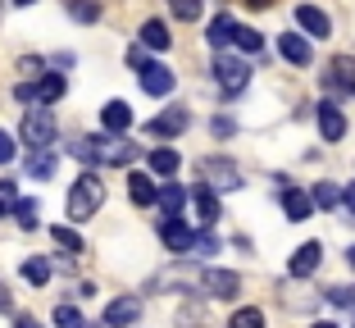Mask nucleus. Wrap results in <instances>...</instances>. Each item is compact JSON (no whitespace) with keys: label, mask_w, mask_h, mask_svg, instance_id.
Segmentation results:
<instances>
[{"label":"nucleus","mask_w":355,"mask_h":328,"mask_svg":"<svg viewBox=\"0 0 355 328\" xmlns=\"http://www.w3.org/2000/svg\"><path fill=\"white\" fill-rule=\"evenodd\" d=\"M73 155L83 159V164H132L137 146H132V141H123L119 132H110V137H78Z\"/></svg>","instance_id":"obj_1"},{"label":"nucleus","mask_w":355,"mask_h":328,"mask_svg":"<svg viewBox=\"0 0 355 328\" xmlns=\"http://www.w3.org/2000/svg\"><path fill=\"white\" fill-rule=\"evenodd\" d=\"M105 205V182L96 178V173H83V178L73 182V191H69V219H92L96 210Z\"/></svg>","instance_id":"obj_2"},{"label":"nucleus","mask_w":355,"mask_h":328,"mask_svg":"<svg viewBox=\"0 0 355 328\" xmlns=\"http://www.w3.org/2000/svg\"><path fill=\"white\" fill-rule=\"evenodd\" d=\"M23 141H28L32 150H42V146H51V141H55V114L46 105H37V110L23 114Z\"/></svg>","instance_id":"obj_3"},{"label":"nucleus","mask_w":355,"mask_h":328,"mask_svg":"<svg viewBox=\"0 0 355 328\" xmlns=\"http://www.w3.org/2000/svg\"><path fill=\"white\" fill-rule=\"evenodd\" d=\"M200 178H205L209 187H219V191H232V187H241V173H237V164H232V159H219V155L200 159Z\"/></svg>","instance_id":"obj_4"},{"label":"nucleus","mask_w":355,"mask_h":328,"mask_svg":"<svg viewBox=\"0 0 355 328\" xmlns=\"http://www.w3.org/2000/svg\"><path fill=\"white\" fill-rule=\"evenodd\" d=\"M214 78H219V87H223L228 96H237L241 87L251 83V69H246L237 55H219V60H214Z\"/></svg>","instance_id":"obj_5"},{"label":"nucleus","mask_w":355,"mask_h":328,"mask_svg":"<svg viewBox=\"0 0 355 328\" xmlns=\"http://www.w3.org/2000/svg\"><path fill=\"white\" fill-rule=\"evenodd\" d=\"M137 74H141V87H146V96H168V92H173V69H164V64L141 60V64H137Z\"/></svg>","instance_id":"obj_6"},{"label":"nucleus","mask_w":355,"mask_h":328,"mask_svg":"<svg viewBox=\"0 0 355 328\" xmlns=\"http://www.w3.org/2000/svg\"><path fill=\"white\" fill-rule=\"evenodd\" d=\"M200 287H205L209 297L228 301V297H237V292H241V278L232 274V269H205V274H200Z\"/></svg>","instance_id":"obj_7"},{"label":"nucleus","mask_w":355,"mask_h":328,"mask_svg":"<svg viewBox=\"0 0 355 328\" xmlns=\"http://www.w3.org/2000/svg\"><path fill=\"white\" fill-rule=\"evenodd\" d=\"M187 123H191L187 110H164V114H155L146 123V132L150 137H178V132H187Z\"/></svg>","instance_id":"obj_8"},{"label":"nucleus","mask_w":355,"mask_h":328,"mask_svg":"<svg viewBox=\"0 0 355 328\" xmlns=\"http://www.w3.org/2000/svg\"><path fill=\"white\" fill-rule=\"evenodd\" d=\"M278 51H282V60L296 64V69H305V64L314 60V46L305 42L301 32H282V37H278Z\"/></svg>","instance_id":"obj_9"},{"label":"nucleus","mask_w":355,"mask_h":328,"mask_svg":"<svg viewBox=\"0 0 355 328\" xmlns=\"http://www.w3.org/2000/svg\"><path fill=\"white\" fill-rule=\"evenodd\" d=\"M137 319H141V301L137 297H119V301L105 306V324L110 328H128V324H137Z\"/></svg>","instance_id":"obj_10"},{"label":"nucleus","mask_w":355,"mask_h":328,"mask_svg":"<svg viewBox=\"0 0 355 328\" xmlns=\"http://www.w3.org/2000/svg\"><path fill=\"white\" fill-rule=\"evenodd\" d=\"M159 237H164L168 251H191V246H196V233H191V228H187L182 219H178V214L159 223Z\"/></svg>","instance_id":"obj_11"},{"label":"nucleus","mask_w":355,"mask_h":328,"mask_svg":"<svg viewBox=\"0 0 355 328\" xmlns=\"http://www.w3.org/2000/svg\"><path fill=\"white\" fill-rule=\"evenodd\" d=\"M319 132H324V141H342L346 137V114L333 105V101L319 105Z\"/></svg>","instance_id":"obj_12"},{"label":"nucleus","mask_w":355,"mask_h":328,"mask_svg":"<svg viewBox=\"0 0 355 328\" xmlns=\"http://www.w3.org/2000/svg\"><path fill=\"white\" fill-rule=\"evenodd\" d=\"M328 87L355 96V55H337V60H333V69H328Z\"/></svg>","instance_id":"obj_13"},{"label":"nucleus","mask_w":355,"mask_h":328,"mask_svg":"<svg viewBox=\"0 0 355 328\" xmlns=\"http://www.w3.org/2000/svg\"><path fill=\"white\" fill-rule=\"evenodd\" d=\"M296 23H301L310 37H319V42H324L328 32H333V23H328V14L319 10V5H296Z\"/></svg>","instance_id":"obj_14"},{"label":"nucleus","mask_w":355,"mask_h":328,"mask_svg":"<svg viewBox=\"0 0 355 328\" xmlns=\"http://www.w3.org/2000/svg\"><path fill=\"white\" fill-rule=\"evenodd\" d=\"M319 260H324V246H319V242H305L301 251L292 255V265H287V269H292V278H310L314 269H319Z\"/></svg>","instance_id":"obj_15"},{"label":"nucleus","mask_w":355,"mask_h":328,"mask_svg":"<svg viewBox=\"0 0 355 328\" xmlns=\"http://www.w3.org/2000/svg\"><path fill=\"white\" fill-rule=\"evenodd\" d=\"M232 42H237V19H232V14H214V19H209V46L223 51V46H232Z\"/></svg>","instance_id":"obj_16"},{"label":"nucleus","mask_w":355,"mask_h":328,"mask_svg":"<svg viewBox=\"0 0 355 328\" xmlns=\"http://www.w3.org/2000/svg\"><path fill=\"white\" fill-rule=\"evenodd\" d=\"M282 210H287V219H310V210H314V196H305L301 187H282Z\"/></svg>","instance_id":"obj_17"},{"label":"nucleus","mask_w":355,"mask_h":328,"mask_svg":"<svg viewBox=\"0 0 355 328\" xmlns=\"http://www.w3.org/2000/svg\"><path fill=\"white\" fill-rule=\"evenodd\" d=\"M101 119H105V132H119V137L132 128V110H128V101H110V105L101 110Z\"/></svg>","instance_id":"obj_18"},{"label":"nucleus","mask_w":355,"mask_h":328,"mask_svg":"<svg viewBox=\"0 0 355 328\" xmlns=\"http://www.w3.org/2000/svg\"><path fill=\"white\" fill-rule=\"evenodd\" d=\"M128 196H132V205H155L159 187L146 178V173H128Z\"/></svg>","instance_id":"obj_19"},{"label":"nucleus","mask_w":355,"mask_h":328,"mask_svg":"<svg viewBox=\"0 0 355 328\" xmlns=\"http://www.w3.org/2000/svg\"><path fill=\"white\" fill-rule=\"evenodd\" d=\"M155 205H159V214H164V219H173V214L187 205V191L178 187V182H164V187H159V196H155Z\"/></svg>","instance_id":"obj_20"},{"label":"nucleus","mask_w":355,"mask_h":328,"mask_svg":"<svg viewBox=\"0 0 355 328\" xmlns=\"http://www.w3.org/2000/svg\"><path fill=\"white\" fill-rule=\"evenodd\" d=\"M191 201H196V214H200V223H205V228L219 219V196H214V187H209V182L191 191Z\"/></svg>","instance_id":"obj_21"},{"label":"nucleus","mask_w":355,"mask_h":328,"mask_svg":"<svg viewBox=\"0 0 355 328\" xmlns=\"http://www.w3.org/2000/svg\"><path fill=\"white\" fill-rule=\"evenodd\" d=\"M28 87H32V101H37V105H51V101L64 96V78L60 74H46L42 83H28Z\"/></svg>","instance_id":"obj_22"},{"label":"nucleus","mask_w":355,"mask_h":328,"mask_svg":"<svg viewBox=\"0 0 355 328\" xmlns=\"http://www.w3.org/2000/svg\"><path fill=\"white\" fill-rule=\"evenodd\" d=\"M168 42H173V37H168V28L159 19L141 23V46H150V51H168Z\"/></svg>","instance_id":"obj_23"},{"label":"nucleus","mask_w":355,"mask_h":328,"mask_svg":"<svg viewBox=\"0 0 355 328\" xmlns=\"http://www.w3.org/2000/svg\"><path fill=\"white\" fill-rule=\"evenodd\" d=\"M178 164H182V159H178V150H168V146L150 150V169H155L159 178H173V173H178Z\"/></svg>","instance_id":"obj_24"},{"label":"nucleus","mask_w":355,"mask_h":328,"mask_svg":"<svg viewBox=\"0 0 355 328\" xmlns=\"http://www.w3.org/2000/svg\"><path fill=\"white\" fill-rule=\"evenodd\" d=\"M51 242H55V246H64V251H73V255H83V251H87V246H83V233L64 228V223H55V228H51Z\"/></svg>","instance_id":"obj_25"},{"label":"nucleus","mask_w":355,"mask_h":328,"mask_svg":"<svg viewBox=\"0 0 355 328\" xmlns=\"http://www.w3.org/2000/svg\"><path fill=\"white\" fill-rule=\"evenodd\" d=\"M28 173H32V178H51V173H55V150H32V159H28Z\"/></svg>","instance_id":"obj_26"},{"label":"nucleus","mask_w":355,"mask_h":328,"mask_svg":"<svg viewBox=\"0 0 355 328\" xmlns=\"http://www.w3.org/2000/svg\"><path fill=\"white\" fill-rule=\"evenodd\" d=\"M23 278H28V283H37V287H46V283H51V265H46L42 255H32L28 265H23Z\"/></svg>","instance_id":"obj_27"},{"label":"nucleus","mask_w":355,"mask_h":328,"mask_svg":"<svg viewBox=\"0 0 355 328\" xmlns=\"http://www.w3.org/2000/svg\"><path fill=\"white\" fill-rule=\"evenodd\" d=\"M228 328H264V310H255V306L237 310V315L228 319Z\"/></svg>","instance_id":"obj_28"},{"label":"nucleus","mask_w":355,"mask_h":328,"mask_svg":"<svg viewBox=\"0 0 355 328\" xmlns=\"http://www.w3.org/2000/svg\"><path fill=\"white\" fill-rule=\"evenodd\" d=\"M168 10H173L182 23H191V19H200V10H205V0H168Z\"/></svg>","instance_id":"obj_29"},{"label":"nucleus","mask_w":355,"mask_h":328,"mask_svg":"<svg viewBox=\"0 0 355 328\" xmlns=\"http://www.w3.org/2000/svg\"><path fill=\"white\" fill-rule=\"evenodd\" d=\"M310 196H314V205H319V210H333V205L342 201V191H337L333 182H319V187H314Z\"/></svg>","instance_id":"obj_30"},{"label":"nucleus","mask_w":355,"mask_h":328,"mask_svg":"<svg viewBox=\"0 0 355 328\" xmlns=\"http://www.w3.org/2000/svg\"><path fill=\"white\" fill-rule=\"evenodd\" d=\"M55 328H96V324H87L73 306H60V310H55Z\"/></svg>","instance_id":"obj_31"},{"label":"nucleus","mask_w":355,"mask_h":328,"mask_svg":"<svg viewBox=\"0 0 355 328\" xmlns=\"http://www.w3.org/2000/svg\"><path fill=\"white\" fill-rule=\"evenodd\" d=\"M237 46H241L246 55H260V51H264V37H260L255 28H237Z\"/></svg>","instance_id":"obj_32"},{"label":"nucleus","mask_w":355,"mask_h":328,"mask_svg":"<svg viewBox=\"0 0 355 328\" xmlns=\"http://www.w3.org/2000/svg\"><path fill=\"white\" fill-rule=\"evenodd\" d=\"M14 214H19L23 228H37V214H42V210H37V201H19V205H14Z\"/></svg>","instance_id":"obj_33"},{"label":"nucleus","mask_w":355,"mask_h":328,"mask_svg":"<svg viewBox=\"0 0 355 328\" xmlns=\"http://www.w3.org/2000/svg\"><path fill=\"white\" fill-rule=\"evenodd\" d=\"M69 14H73V19H83V23H92L101 10H96L92 0H69Z\"/></svg>","instance_id":"obj_34"},{"label":"nucleus","mask_w":355,"mask_h":328,"mask_svg":"<svg viewBox=\"0 0 355 328\" xmlns=\"http://www.w3.org/2000/svg\"><path fill=\"white\" fill-rule=\"evenodd\" d=\"M328 301H333V306L355 310V287H333V292H328Z\"/></svg>","instance_id":"obj_35"},{"label":"nucleus","mask_w":355,"mask_h":328,"mask_svg":"<svg viewBox=\"0 0 355 328\" xmlns=\"http://www.w3.org/2000/svg\"><path fill=\"white\" fill-rule=\"evenodd\" d=\"M14 150H19V146H14V137H10V132H0V164H10Z\"/></svg>","instance_id":"obj_36"},{"label":"nucleus","mask_w":355,"mask_h":328,"mask_svg":"<svg viewBox=\"0 0 355 328\" xmlns=\"http://www.w3.org/2000/svg\"><path fill=\"white\" fill-rule=\"evenodd\" d=\"M214 246H219V242H214V237H196V246H191V251H200V255H209V251H214Z\"/></svg>","instance_id":"obj_37"},{"label":"nucleus","mask_w":355,"mask_h":328,"mask_svg":"<svg viewBox=\"0 0 355 328\" xmlns=\"http://www.w3.org/2000/svg\"><path fill=\"white\" fill-rule=\"evenodd\" d=\"M14 196H19V187L10 178H0V201H14Z\"/></svg>","instance_id":"obj_38"},{"label":"nucleus","mask_w":355,"mask_h":328,"mask_svg":"<svg viewBox=\"0 0 355 328\" xmlns=\"http://www.w3.org/2000/svg\"><path fill=\"white\" fill-rule=\"evenodd\" d=\"M342 205H346V210H351V219H355V182H351V187L342 191Z\"/></svg>","instance_id":"obj_39"},{"label":"nucleus","mask_w":355,"mask_h":328,"mask_svg":"<svg viewBox=\"0 0 355 328\" xmlns=\"http://www.w3.org/2000/svg\"><path fill=\"white\" fill-rule=\"evenodd\" d=\"M14 301H10V292H5V287H0V310H10Z\"/></svg>","instance_id":"obj_40"},{"label":"nucleus","mask_w":355,"mask_h":328,"mask_svg":"<svg viewBox=\"0 0 355 328\" xmlns=\"http://www.w3.org/2000/svg\"><path fill=\"white\" fill-rule=\"evenodd\" d=\"M246 5H251V10H269L273 0H246Z\"/></svg>","instance_id":"obj_41"},{"label":"nucleus","mask_w":355,"mask_h":328,"mask_svg":"<svg viewBox=\"0 0 355 328\" xmlns=\"http://www.w3.org/2000/svg\"><path fill=\"white\" fill-rule=\"evenodd\" d=\"M19 328H42V324H37V319H19Z\"/></svg>","instance_id":"obj_42"},{"label":"nucleus","mask_w":355,"mask_h":328,"mask_svg":"<svg viewBox=\"0 0 355 328\" xmlns=\"http://www.w3.org/2000/svg\"><path fill=\"white\" fill-rule=\"evenodd\" d=\"M346 260H351V269H355V246H351V251H346Z\"/></svg>","instance_id":"obj_43"},{"label":"nucleus","mask_w":355,"mask_h":328,"mask_svg":"<svg viewBox=\"0 0 355 328\" xmlns=\"http://www.w3.org/2000/svg\"><path fill=\"white\" fill-rule=\"evenodd\" d=\"M314 328H337V324H314Z\"/></svg>","instance_id":"obj_44"},{"label":"nucleus","mask_w":355,"mask_h":328,"mask_svg":"<svg viewBox=\"0 0 355 328\" xmlns=\"http://www.w3.org/2000/svg\"><path fill=\"white\" fill-rule=\"evenodd\" d=\"M14 5H32V0H14Z\"/></svg>","instance_id":"obj_45"}]
</instances>
